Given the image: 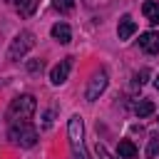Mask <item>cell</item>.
Returning <instances> with one entry per match:
<instances>
[{
  "mask_svg": "<svg viewBox=\"0 0 159 159\" xmlns=\"http://www.w3.org/2000/svg\"><path fill=\"white\" fill-rule=\"evenodd\" d=\"M52 5H55V10H60V12H70V10L75 7V0H52Z\"/></svg>",
  "mask_w": 159,
  "mask_h": 159,
  "instance_id": "9a60e30c",
  "label": "cell"
},
{
  "mask_svg": "<svg viewBox=\"0 0 159 159\" xmlns=\"http://www.w3.org/2000/svg\"><path fill=\"white\" fill-rule=\"evenodd\" d=\"M35 47V35L30 32V30H22V32H17L15 37H12V42H10V47H7V60H22L30 50Z\"/></svg>",
  "mask_w": 159,
  "mask_h": 159,
  "instance_id": "277c9868",
  "label": "cell"
},
{
  "mask_svg": "<svg viewBox=\"0 0 159 159\" xmlns=\"http://www.w3.org/2000/svg\"><path fill=\"white\" fill-rule=\"evenodd\" d=\"M7 139H10L12 144H17V147L30 149V147L37 144V129H35L30 122H12L10 129H7Z\"/></svg>",
  "mask_w": 159,
  "mask_h": 159,
  "instance_id": "3957f363",
  "label": "cell"
},
{
  "mask_svg": "<svg viewBox=\"0 0 159 159\" xmlns=\"http://www.w3.org/2000/svg\"><path fill=\"white\" fill-rule=\"evenodd\" d=\"M134 32H137V22H134L129 15H124V17L119 20V25H117V35H119V40H129Z\"/></svg>",
  "mask_w": 159,
  "mask_h": 159,
  "instance_id": "ba28073f",
  "label": "cell"
},
{
  "mask_svg": "<svg viewBox=\"0 0 159 159\" xmlns=\"http://www.w3.org/2000/svg\"><path fill=\"white\" fill-rule=\"evenodd\" d=\"M154 87H157V89H159V75H157V77H154Z\"/></svg>",
  "mask_w": 159,
  "mask_h": 159,
  "instance_id": "d6986e66",
  "label": "cell"
},
{
  "mask_svg": "<svg viewBox=\"0 0 159 159\" xmlns=\"http://www.w3.org/2000/svg\"><path fill=\"white\" fill-rule=\"evenodd\" d=\"M70 70H72V57H65L60 65L52 67V72H50V82H52V84H62V82H67Z\"/></svg>",
  "mask_w": 159,
  "mask_h": 159,
  "instance_id": "8992f818",
  "label": "cell"
},
{
  "mask_svg": "<svg viewBox=\"0 0 159 159\" xmlns=\"http://www.w3.org/2000/svg\"><path fill=\"white\" fill-rule=\"evenodd\" d=\"M35 109H37L35 97H32V94H20V97H15V99L10 102V107H7V119H10V122H27V119L35 114Z\"/></svg>",
  "mask_w": 159,
  "mask_h": 159,
  "instance_id": "7a4b0ae2",
  "label": "cell"
},
{
  "mask_svg": "<svg viewBox=\"0 0 159 159\" xmlns=\"http://www.w3.org/2000/svg\"><path fill=\"white\" fill-rule=\"evenodd\" d=\"M107 89V72L104 70H99V72H94L92 75V80H89V84H87V92H84V97H87V102H97L99 99V94Z\"/></svg>",
  "mask_w": 159,
  "mask_h": 159,
  "instance_id": "5b68a950",
  "label": "cell"
},
{
  "mask_svg": "<svg viewBox=\"0 0 159 159\" xmlns=\"http://www.w3.org/2000/svg\"><path fill=\"white\" fill-rule=\"evenodd\" d=\"M142 12H144V17H147L152 25H157V22H159V2L147 0V2L142 5Z\"/></svg>",
  "mask_w": 159,
  "mask_h": 159,
  "instance_id": "8fae6325",
  "label": "cell"
},
{
  "mask_svg": "<svg viewBox=\"0 0 159 159\" xmlns=\"http://www.w3.org/2000/svg\"><path fill=\"white\" fill-rule=\"evenodd\" d=\"M147 77H149V70H139V72H137V77H134V87H137V84L142 87V84L147 82Z\"/></svg>",
  "mask_w": 159,
  "mask_h": 159,
  "instance_id": "e0dca14e",
  "label": "cell"
},
{
  "mask_svg": "<svg viewBox=\"0 0 159 159\" xmlns=\"http://www.w3.org/2000/svg\"><path fill=\"white\" fill-rule=\"evenodd\" d=\"M27 70H30V72H37V70H42V60H40V62H37V60H35V62H30V65H27Z\"/></svg>",
  "mask_w": 159,
  "mask_h": 159,
  "instance_id": "ac0fdd59",
  "label": "cell"
},
{
  "mask_svg": "<svg viewBox=\"0 0 159 159\" xmlns=\"http://www.w3.org/2000/svg\"><path fill=\"white\" fill-rule=\"evenodd\" d=\"M50 32H52V37H55L60 45H67V42L72 40V30H70V25H67V22H55Z\"/></svg>",
  "mask_w": 159,
  "mask_h": 159,
  "instance_id": "9c48e42d",
  "label": "cell"
},
{
  "mask_svg": "<svg viewBox=\"0 0 159 159\" xmlns=\"http://www.w3.org/2000/svg\"><path fill=\"white\" fill-rule=\"evenodd\" d=\"M7 5H12L22 17H30L35 10H37V0H5Z\"/></svg>",
  "mask_w": 159,
  "mask_h": 159,
  "instance_id": "30bf717a",
  "label": "cell"
},
{
  "mask_svg": "<svg viewBox=\"0 0 159 159\" xmlns=\"http://www.w3.org/2000/svg\"><path fill=\"white\" fill-rule=\"evenodd\" d=\"M117 154H119L122 159H134V157H137V147H134V142L122 139V142H119V147H117Z\"/></svg>",
  "mask_w": 159,
  "mask_h": 159,
  "instance_id": "7c38bea8",
  "label": "cell"
},
{
  "mask_svg": "<svg viewBox=\"0 0 159 159\" xmlns=\"http://www.w3.org/2000/svg\"><path fill=\"white\" fill-rule=\"evenodd\" d=\"M154 109H157V107H154V102H152V99H139V102H137V107H134V114H137L139 119H144V117H149Z\"/></svg>",
  "mask_w": 159,
  "mask_h": 159,
  "instance_id": "4fadbf2b",
  "label": "cell"
},
{
  "mask_svg": "<svg viewBox=\"0 0 159 159\" xmlns=\"http://www.w3.org/2000/svg\"><path fill=\"white\" fill-rule=\"evenodd\" d=\"M67 137H70V149H72V159H89L87 149H84V124L80 114H72L67 122Z\"/></svg>",
  "mask_w": 159,
  "mask_h": 159,
  "instance_id": "6da1fadb",
  "label": "cell"
},
{
  "mask_svg": "<svg viewBox=\"0 0 159 159\" xmlns=\"http://www.w3.org/2000/svg\"><path fill=\"white\" fill-rule=\"evenodd\" d=\"M157 154H159V134H152L149 137V144H147V157L154 159Z\"/></svg>",
  "mask_w": 159,
  "mask_h": 159,
  "instance_id": "5bb4252c",
  "label": "cell"
},
{
  "mask_svg": "<svg viewBox=\"0 0 159 159\" xmlns=\"http://www.w3.org/2000/svg\"><path fill=\"white\" fill-rule=\"evenodd\" d=\"M97 157H99V159H117V157H114L104 144H99V142H97Z\"/></svg>",
  "mask_w": 159,
  "mask_h": 159,
  "instance_id": "2e32d148",
  "label": "cell"
},
{
  "mask_svg": "<svg viewBox=\"0 0 159 159\" xmlns=\"http://www.w3.org/2000/svg\"><path fill=\"white\" fill-rule=\"evenodd\" d=\"M139 47L147 55H157L159 52V32H144L139 37Z\"/></svg>",
  "mask_w": 159,
  "mask_h": 159,
  "instance_id": "52a82bcc",
  "label": "cell"
}]
</instances>
